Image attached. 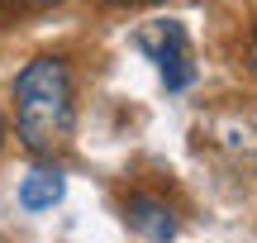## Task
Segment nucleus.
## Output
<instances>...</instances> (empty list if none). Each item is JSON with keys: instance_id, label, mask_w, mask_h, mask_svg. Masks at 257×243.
Wrapping results in <instances>:
<instances>
[{"instance_id": "obj_5", "label": "nucleus", "mask_w": 257, "mask_h": 243, "mask_svg": "<svg viewBox=\"0 0 257 243\" xmlns=\"http://www.w3.org/2000/svg\"><path fill=\"white\" fill-rule=\"evenodd\" d=\"M248 72L257 76V29H252V38H248Z\"/></svg>"}, {"instance_id": "obj_1", "label": "nucleus", "mask_w": 257, "mask_h": 243, "mask_svg": "<svg viewBox=\"0 0 257 243\" xmlns=\"http://www.w3.org/2000/svg\"><path fill=\"white\" fill-rule=\"evenodd\" d=\"M76 129V76L62 53H38L15 72V134L29 153L53 158Z\"/></svg>"}, {"instance_id": "obj_4", "label": "nucleus", "mask_w": 257, "mask_h": 243, "mask_svg": "<svg viewBox=\"0 0 257 243\" xmlns=\"http://www.w3.org/2000/svg\"><path fill=\"white\" fill-rule=\"evenodd\" d=\"M62 200V172L57 167H34L19 181V205L24 210H53Z\"/></svg>"}, {"instance_id": "obj_3", "label": "nucleus", "mask_w": 257, "mask_h": 243, "mask_svg": "<svg viewBox=\"0 0 257 243\" xmlns=\"http://www.w3.org/2000/svg\"><path fill=\"white\" fill-rule=\"evenodd\" d=\"M124 224L143 243H172L176 234H181L176 205L167 196H157V191H128L124 196Z\"/></svg>"}, {"instance_id": "obj_6", "label": "nucleus", "mask_w": 257, "mask_h": 243, "mask_svg": "<svg viewBox=\"0 0 257 243\" xmlns=\"http://www.w3.org/2000/svg\"><path fill=\"white\" fill-rule=\"evenodd\" d=\"M5 139H10V119H5V110H0V148H5Z\"/></svg>"}, {"instance_id": "obj_7", "label": "nucleus", "mask_w": 257, "mask_h": 243, "mask_svg": "<svg viewBox=\"0 0 257 243\" xmlns=\"http://www.w3.org/2000/svg\"><path fill=\"white\" fill-rule=\"evenodd\" d=\"M105 5H153V0H105Z\"/></svg>"}, {"instance_id": "obj_2", "label": "nucleus", "mask_w": 257, "mask_h": 243, "mask_svg": "<svg viewBox=\"0 0 257 243\" xmlns=\"http://www.w3.org/2000/svg\"><path fill=\"white\" fill-rule=\"evenodd\" d=\"M138 48L157 62L167 91H186L195 81V67H191V34H186L181 19H153L148 29H138Z\"/></svg>"}]
</instances>
